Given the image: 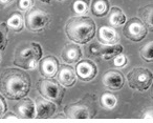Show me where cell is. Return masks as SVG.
I'll use <instances>...</instances> for the list:
<instances>
[{"instance_id":"1","label":"cell","mask_w":153,"mask_h":123,"mask_svg":"<svg viewBox=\"0 0 153 123\" xmlns=\"http://www.w3.org/2000/svg\"><path fill=\"white\" fill-rule=\"evenodd\" d=\"M30 89V75L19 68H7L0 77V93L10 100L26 97Z\"/></svg>"},{"instance_id":"2","label":"cell","mask_w":153,"mask_h":123,"mask_svg":"<svg viewBox=\"0 0 153 123\" xmlns=\"http://www.w3.org/2000/svg\"><path fill=\"white\" fill-rule=\"evenodd\" d=\"M97 26L88 16H76L70 18L65 26V34L68 39L76 44H86L94 39Z\"/></svg>"},{"instance_id":"3","label":"cell","mask_w":153,"mask_h":123,"mask_svg":"<svg viewBox=\"0 0 153 123\" xmlns=\"http://www.w3.org/2000/svg\"><path fill=\"white\" fill-rule=\"evenodd\" d=\"M43 50L37 42H28L17 47L14 55V64L22 70H35L42 59Z\"/></svg>"},{"instance_id":"4","label":"cell","mask_w":153,"mask_h":123,"mask_svg":"<svg viewBox=\"0 0 153 123\" xmlns=\"http://www.w3.org/2000/svg\"><path fill=\"white\" fill-rule=\"evenodd\" d=\"M37 89L42 97L51 100L58 105L62 103L64 94H65V89L59 81H56L53 78H46V77L41 78L38 81Z\"/></svg>"},{"instance_id":"5","label":"cell","mask_w":153,"mask_h":123,"mask_svg":"<svg viewBox=\"0 0 153 123\" xmlns=\"http://www.w3.org/2000/svg\"><path fill=\"white\" fill-rule=\"evenodd\" d=\"M51 21V16L39 8H32L24 16V24L30 32H41Z\"/></svg>"},{"instance_id":"6","label":"cell","mask_w":153,"mask_h":123,"mask_svg":"<svg viewBox=\"0 0 153 123\" xmlns=\"http://www.w3.org/2000/svg\"><path fill=\"white\" fill-rule=\"evenodd\" d=\"M128 84L131 88L145 92L153 82V74L145 68H136L129 72L127 76Z\"/></svg>"},{"instance_id":"7","label":"cell","mask_w":153,"mask_h":123,"mask_svg":"<svg viewBox=\"0 0 153 123\" xmlns=\"http://www.w3.org/2000/svg\"><path fill=\"white\" fill-rule=\"evenodd\" d=\"M123 33L126 38L138 42L146 37L148 28L140 18H131L124 24Z\"/></svg>"},{"instance_id":"8","label":"cell","mask_w":153,"mask_h":123,"mask_svg":"<svg viewBox=\"0 0 153 123\" xmlns=\"http://www.w3.org/2000/svg\"><path fill=\"white\" fill-rule=\"evenodd\" d=\"M76 76L80 80L88 82L96 78L97 74H98V68H97L96 63L90 60H82L76 64Z\"/></svg>"},{"instance_id":"9","label":"cell","mask_w":153,"mask_h":123,"mask_svg":"<svg viewBox=\"0 0 153 123\" xmlns=\"http://www.w3.org/2000/svg\"><path fill=\"white\" fill-rule=\"evenodd\" d=\"M64 114L66 118L70 119H88L91 118V112L89 107L83 103V101L72 103L64 107Z\"/></svg>"},{"instance_id":"10","label":"cell","mask_w":153,"mask_h":123,"mask_svg":"<svg viewBox=\"0 0 153 123\" xmlns=\"http://www.w3.org/2000/svg\"><path fill=\"white\" fill-rule=\"evenodd\" d=\"M40 74L46 78H53L59 70V61L55 56H46L39 62Z\"/></svg>"},{"instance_id":"11","label":"cell","mask_w":153,"mask_h":123,"mask_svg":"<svg viewBox=\"0 0 153 123\" xmlns=\"http://www.w3.org/2000/svg\"><path fill=\"white\" fill-rule=\"evenodd\" d=\"M56 112V103L44 97H38L36 99V118L46 119L53 117Z\"/></svg>"},{"instance_id":"12","label":"cell","mask_w":153,"mask_h":123,"mask_svg":"<svg viewBox=\"0 0 153 123\" xmlns=\"http://www.w3.org/2000/svg\"><path fill=\"white\" fill-rule=\"evenodd\" d=\"M125 78L123 74L119 70H107L103 76V84L109 89L112 91H119L123 87Z\"/></svg>"},{"instance_id":"13","label":"cell","mask_w":153,"mask_h":123,"mask_svg":"<svg viewBox=\"0 0 153 123\" xmlns=\"http://www.w3.org/2000/svg\"><path fill=\"white\" fill-rule=\"evenodd\" d=\"M82 57V51L74 43H67L63 47L61 53V58L66 64H74L79 62Z\"/></svg>"},{"instance_id":"14","label":"cell","mask_w":153,"mask_h":123,"mask_svg":"<svg viewBox=\"0 0 153 123\" xmlns=\"http://www.w3.org/2000/svg\"><path fill=\"white\" fill-rule=\"evenodd\" d=\"M16 110H17L18 118L32 119L36 117V104L30 98L24 97L20 99Z\"/></svg>"},{"instance_id":"15","label":"cell","mask_w":153,"mask_h":123,"mask_svg":"<svg viewBox=\"0 0 153 123\" xmlns=\"http://www.w3.org/2000/svg\"><path fill=\"white\" fill-rule=\"evenodd\" d=\"M58 81L65 87H71L76 81V70L70 65H62L58 70Z\"/></svg>"},{"instance_id":"16","label":"cell","mask_w":153,"mask_h":123,"mask_svg":"<svg viewBox=\"0 0 153 123\" xmlns=\"http://www.w3.org/2000/svg\"><path fill=\"white\" fill-rule=\"evenodd\" d=\"M99 41L102 44L105 45H112L117 44L120 41V35L114 28H109V26H102L99 30L98 33Z\"/></svg>"},{"instance_id":"17","label":"cell","mask_w":153,"mask_h":123,"mask_svg":"<svg viewBox=\"0 0 153 123\" xmlns=\"http://www.w3.org/2000/svg\"><path fill=\"white\" fill-rule=\"evenodd\" d=\"M90 10L97 17H104L110 11V4L108 0H94L90 5Z\"/></svg>"},{"instance_id":"18","label":"cell","mask_w":153,"mask_h":123,"mask_svg":"<svg viewBox=\"0 0 153 123\" xmlns=\"http://www.w3.org/2000/svg\"><path fill=\"white\" fill-rule=\"evenodd\" d=\"M7 24L10 30L15 33L21 32L23 30L24 26H25L24 24L23 16H22V14L20 12H14L9 17V19L7 20Z\"/></svg>"},{"instance_id":"19","label":"cell","mask_w":153,"mask_h":123,"mask_svg":"<svg viewBox=\"0 0 153 123\" xmlns=\"http://www.w3.org/2000/svg\"><path fill=\"white\" fill-rule=\"evenodd\" d=\"M109 22L111 26H122L126 23V16L124 12L119 8H111L110 9V15H109Z\"/></svg>"},{"instance_id":"20","label":"cell","mask_w":153,"mask_h":123,"mask_svg":"<svg viewBox=\"0 0 153 123\" xmlns=\"http://www.w3.org/2000/svg\"><path fill=\"white\" fill-rule=\"evenodd\" d=\"M123 45L121 44H112L108 46H104L103 49H100V55L104 58L105 60H110L111 58L115 57L119 54L123 53Z\"/></svg>"},{"instance_id":"21","label":"cell","mask_w":153,"mask_h":123,"mask_svg":"<svg viewBox=\"0 0 153 123\" xmlns=\"http://www.w3.org/2000/svg\"><path fill=\"white\" fill-rule=\"evenodd\" d=\"M140 15L147 28L153 32V4H148L140 9Z\"/></svg>"},{"instance_id":"22","label":"cell","mask_w":153,"mask_h":123,"mask_svg":"<svg viewBox=\"0 0 153 123\" xmlns=\"http://www.w3.org/2000/svg\"><path fill=\"white\" fill-rule=\"evenodd\" d=\"M90 8V0H74L72 11L76 14H87Z\"/></svg>"},{"instance_id":"23","label":"cell","mask_w":153,"mask_h":123,"mask_svg":"<svg viewBox=\"0 0 153 123\" xmlns=\"http://www.w3.org/2000/svg\"><path fill=\"white\" fill-rule=\"evenodd\" d=\"M117 103V99L113 94L106 92L102 95L101 97V104L103 107L107 108V110H113Z\"/></svg>"},{"instance_id":"24","label":"cell","mask_w":153,"mask_h":123,"mask_svg":"<svg viewBox=\"0 0 153 123\" xmlns=\"http://www.w3.org/2000/svg\"><path fill=\"white\" fill-rule=\"evenodd\" d=\"M9 26L4 22H0V51L3 52L9 42Z\"/></svg>"},{"instance_id":"25","label":"cell","mask_w":153,"mask_h":123,"mask_svg":"<svg viewBox=\"0 0 153 123\" xmlns=\"http://www.w3.org/2000/svg\"><path fill=\"white\" fill-rule=\"evenodd\" d=\"M140 55L145 61L153 62V41L146 43L144 46L140 49Z\"/></svg>"},{"instance_id":"26","label":"cell","mask_w":153,"mask_h":123,"mask_svg":"<svg viewBox=\"0 0 153 123\" xmlns=\"http://www.w3.org/2000/svg\"><path fill=\"white\" fill-rule=\"evenodd\" d=\"M18 7L21 11L27 12L34 7V0H18Z\"/></svg>"},{"instance_id":"27","label":"cell","mask_w":153,"mask_h":123,"mask_svg":"<svg viewBox=\"0 0 153 123\" xmlns=\"http://www.w3.org/2000/svg\"><path fill=\"white\" fill-rule=\"evenodd\" d=\"M127 63V57L123 54H119L117 56H115L114 60H113V64L117 68H124Z\"/></svg>"},{"instance_id":"28","label":"cell","mask_w":153,"mask_h":123,"mask_svg":"<svg viewBox=\"0 0 153 123\" xmlns=\"http://www.w3.org/2000/svg\"><path fill=\"white\" fill-rule=\"evenodd\" d=\"M7 110V104L5 102L4 98L0 94V117L2 116V115H4Z\"/></svg>"},{"instance_id":"29","label":"cell","mask_w":153,"mask_h":123,"mask_svg":"<svg viewBox=\"0 0 153 123\" xmlns=\"http://www.w3.org/2000/svg\"><path fill=\"white\" fill-rule=\"evenodd\" d=\"M140 118H152L153 119V108H147L143 110L140 114Z\"/></svg>"},{"instance_id":"30","label":"cell","mask_w":153,"mask_h":123,"mask_svg":"<svg viewBox=\"0 0 153 123\" xmlns=\"http://www.w3.org/2000/svg\"><path fill=\"white\" fill-rule=\"evenodd\" d=\"M15 0H0V9L7 8V5H10L11 3H13Z\"/></svg>"},{"instance_id":"31","label":"cell","mask_w":153,"mask_h":123,"mask_svg":"<svg viewBox=\"0 0 153 123\" xmlns=\"http://www.w3.org/2000/svg\"><path fill=\"white\" fill-rule=\"evenodd\" d=\"M3 118L5 119H9V118H18V116H15V115L13 114V112H9V114H7V116H4Z\"/></svg>"},{"instance_id":"32","label":"cell","mask_w":153,"mask_h":123,"mask_svg":"<svg viewBox=\"0 0 153 123\" xmlns=\"http://www.w3.org/2000/svg\"><path fill=\"white\" fill-rule=\"evenodd\" d=\"M39 1H41V2H43V3H51V0H39Z\"/></svg>"},{"instance_id":"33","label":"cell","mask_w":153,"mask_h":123,"mask_svg":"<svg viewBox=\"0 0 153 123\" xmlns=\"http://www.w3.org/2000/svg\"><path fill=\"white\" fill-rule=\"evenodd\" d=\"M152 89H151V97H152V99H153V82H152Z\"/></svg>"},{"instance_id":"34","label":"cell","mask_w":153,"mask_h":123,"mask_svg":"<svg viewBox=\"0 0 153 123\" xmlns=\"http://www.w3.org/2000/svg\"><path fill=\"white\" fill-rule=\"evenodd\" d=\"M57 1H63V0H57Z\"/></svg>"},{"instance_id":"35","label":"cell","mask_w":153,"mask_h":123,"mask_svg":"<svg viewBox=\"0 0 153 123\" xmlns=\"http://www.w3.org/2000/svg\"><path fill=\"white\" fill-rule=\"evenodd\" d=\"M0 61H1V57H0Z\"/></svg>"}]
</instances>
